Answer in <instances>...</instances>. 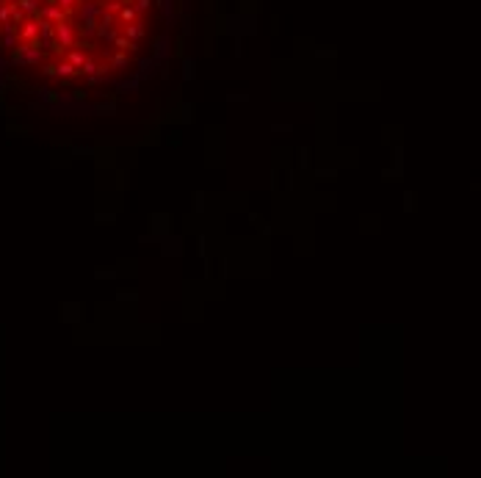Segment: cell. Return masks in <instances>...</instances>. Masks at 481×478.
Listing matches in <instances>:
<instances>
[{"label": "cell", "mask_w": 481, "mask_h": 478, "mask_svg": "<svg viewBox=\"0 0 481 478\" xmlns=\"http://www.w3.org/2000/svg\"><path fill=\"white\" fill-rule=\"evenodd\" d=\"M177 0H0V53L11 66L89 83L155 53Z\"/></svg>", "instance_id": "obj_1"}]
</instances>
